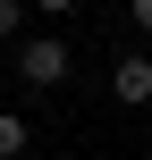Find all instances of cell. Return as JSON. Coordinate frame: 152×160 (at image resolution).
I'll return each mask as SVG.
<instances>
[{"mask_svg":"<svg viewBox=\"0 0 152 160\" xmlns=\"http://www.w3.org/2000/svg\"><path fill=\"white\" fill-rule=\"evenodd\" d=\"M25 152H34V118L0 110V160H25Z\"/></svg>","mask_w":152,"mask_h":160,"instance_id":"obj_3","label":"cell"},{"mask_svg":"<svg viewBox=\"0 0 152 160\" xmlns=\"http://www.w3.org/2000/svg\"><path fill=\"white\" fill-rule=\"evenodd\" d=\"M25 8H42V17H76L85 0H25Z\"/></svg>","mask_w":152,"mask_h":160,"instance_id":"obj_5","label":"cell"},{"mask_svg":"<svg viewBox=\"0 0 152 160\" xmlns=\"http://www.w3.org/2000/svg\"><path fill=\"white\" fill-rule=\"evenodd\" d=\"M144 160H152V152H144Z\"/></svg>","mask_w":152,"mask_h":160,"instance_id":"obj_7","label":"cell"},{"mask_svg":"<svg viewBox=\"0 0 152 160\" xmlns=\"http://www.w3.org/2000/svg\"><path fill=\"white\" fill-rule=\"evenodd\" d=\"M127 17H135V34H152V0H127Z\"/></svg>","mask_w":152,"mask_h":160,"instance_id":"obj_6","label":"cell"},{"mask_svg":"<svg viewBox=\"0 0 152 160\" xmlns=\"http://www.w3.org/2000/svg\"><path fill=\"white\" fill-rule=\"evenodd\" d=\"M0 42H25V0H0Z\"/></svg>","mask_w":152,"mask_h":160,"instance_id":"obj_4","label":"cell"},{"mask_svg":"<svg viewBox=\"0 0 152 160\" xmlns=\"http://www.w3.org/2000/svg\"><path fill=\"white\" fill-rule=\"evenodd\" d=\"M110 93L127 110H152V51H118L110 59Z\"/></svg>","mask_w":152,"mask_h":160,"instance_id":"obj_2","label":"cell"},{"mask_svg":"<svg viewBox=\"0 0 152 160\" xmlns=\"http://www.w3.org/2000/svg\"><path fill=\"white\" fill-rule=\"evenodd\" d=\"M68 68H76V51H68L59 34H25V42H17V76H25L34 93H59Z\"/></svg>","mask_w":152,"mask_h":160,"instance_id":"obj_1","label":"cell"}]
</instances>
